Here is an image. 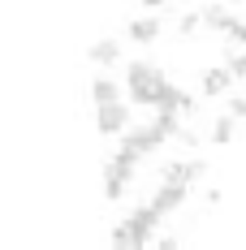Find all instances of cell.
<instances>
[{
  "instance_id": "obj_1",
  "label": "cell",
  "mask_w": 246,
  "mask_h": 250,
  "mask_svg": "<svg viewBox=\"0 0 246 250\" xmlns=\"http://www.w3.org/2000/svg\"><path fill=\"white\" fill-rule=\"evenodd\" d=\"M160 216H164V211H160L156 203H147V207H134L121 225L112 229V237H108V242H112V246H147L151 233H156V225H160Z\"/></svg>"
},
{
  "instance_id": "obj_2",
  "label": "cell",
  "mask_w": 246,
  "mask_h": 250,
  "mask_svg": "<svg viewBox=\"0 0 246 250\" xmlns=\"http://www.w3.org/2000/svg\"><path fill=\"white\" fill-rule=\"evenodd\" d=\"M164 82H169V78L160 74L156 65H143V61H134V65H130V74H125V95H130V104L160 108V91H164Z\"/></svg>"
},
{
  "instance_id": "obj_3",
  "label": "cell",
  "mask_w": 246,
  "mask_h": 250,
  "mask_svg": "<svg viewBox=\"0 0 246 250\" xmlns=\"http://www.w3.org/2000/svg\"><path fill=\"white\" fill-rule=\"evenodd\" d=\"M95 129L104 134V138L125 134V129H130V108H125L121 100L117 104H95Z\"/></svg>"
},
{
  "instance_id": "obj_4",
  "label": "cell",
  "mask_w": 246,
  "mask_h": 250,
  "mask_svg": "<svg viewBox=\"0 0 246 250\" xmlns=\"http://www.w3.org/2000/svg\"><path fill=\"white\" fill-rule=\"evenodd\" d=\"M130 177H134V168H130V164H121V160H108V164H104V199H108V203L125 199Z\"/></svg>"
},
{
  "instance_id": "obj_5",
  "label": "cell",
  "mask_w": 246,
  "mask_h": 250,
  "mask_svg": "<svg viewBox=\"0 0 246 250\" xmlns=\"http://www.w3.org/2000/svg\"><path fill=\"white\" fill-rule=\"evenodd\" d=\"M233 69L229 65H212V69H203V82H199V91L207 95V100H216V95H229V86H233Z\"/></svg>"
},
{
  "instance_id": "obj_6",
  "label": "cell",
  "mask_w": 246,
  "mask_h": 250,
  "mask_svg": "<svg viewBox=\"0 0 246 250\" xmlns=\"http://www.w3.org/2000/svg\"><path fill=\"white\" fill-rule=\"evenodd\" d=\"M207 173V164L203 160H169L164 168H160V181H199V177Z\"/></svg>"
},
{
  "instance_id": "obj_7",
  "label": "cell",
  "mask_w": 246,
  "mask_h": 250,
  "mask_svg": "<svg viewBox=\"0 0 246 250\" xmlns=\"http://www.w3.org/2000/svg\"><path fill=\"white\" fill-rule=\"evenodd\" d=\"M186 194H190V186H186V181H160V190H156V207H160V211H173V207H181V203H186Z\"/></svg>"
},
{
  "instance_id": "obj_8",
  "label": "cell",
  "mask_w": 246,
  "mask_h": 250,
  "mask_svg": "<svg viewBox=\"0 0 246 250\" xmlns=\"http://www.w3.org/2000/svg\"><path fill=\"white\" fill-rule=\"evenodd\" d=\"M125 35H130L134 43H156V39H160V18H130Z\"/></svg>"
},
{
  "instance_id": "obj_9",
  "label": "cell",
  "mask_w": 246,
  "mask_h": 250,
  "mask_svg": "<svg viewBox=\"0 0 246 250\" xmlns=\"http://www.w3.org/2000/svg\"><path fill=\"white\" fill-rule=\"evenodd\" d=\"M233 134H238V117H233V112H229V117H216L212 129H207L212 147H229V143H233Z\"/></svg>"
},
{
  "instance_id": "obj_10",
  "label": "cell",
  "mask_w": 246,
  "mask_h": 250,
  "mask_svg": "<svg viewBox=\"0 0 246 250\" xmlns=\"http://www.w3.org/2000/svg\"><path fill=\"white\" fill-rule=\"evenodd\" d=\"M87 56H91V61H95V65H104V69H108V65H112V61H117V56H121V43H117V39H95V43H91V52H87Z\"/></svg>"
},
{
  "instance_id": "obj_11",
  "label": "cell",
  "mask_w": 246,
  "mask_h": 250,
  "mask_svg": "<svg viewBox=\"0 0 246 250\" xmlns=\"http://www.w3.org/2000/svg\"><path fill=\"white\" fill-rule=\"evenodd\" d=\"M203 26H207V30H229V26H233V13H229V4H207V9H203Z\"/></svg>"
},
{
  "instance_id": "obj_12",
  "label": "cell",
  "mask_w": 246,
  "mask_h": 250,
  "mask_svg": "<svg viewBox=\"0 0 246 250\" xmlns=\"http://www.w3.org/2000/svg\"><path fill=\"white\" fill-rule=\"evenodd\" d=\"M91 100L95 104H117L121 100V86H117L112 78H95V82H91Z\"/></svg>"
},
{
  "instance_id": "obj_13",
  "label": "cell",
  "mask_w": 246,
  "mask_h": 250,
  "mask_svg": "<svg viewBox=\"0 0 246 250\" xmlns=\"http://www.w3.org/2000/svg\"><path fill=\"white\" fill-rule=\"evenodd\" d=\"M199 30H203V13H181L177 35H181V39H190V35H199Z\"/></svg>"
},
{
  "instance_id": "obj_14",
  "label": "cell",
  "mask_w": 246,
  "mask_h": 250,
  "mask_svg": "<svg viewBox=\"0 0 246 250\" xmlns=\"http://www.w3.org/2000/svg\"><path fill=\"white\" fill-rule=\"evenodd\" d=\"M224 39H229V43H238V48H246V18H233V26L224 30Z\"/></svg>"
},
{
  "instance_id": "obj_15",
  "label": "cell",
  "mask_w": 246,
  "mask_h": 250,
  "mask_svg": "<svg viewBox=\"0 0 246 250\" xmlns=\"http://www.w3.org/2000/svg\"><path fill=\"white\" fill-rule=\"evenodd\" d=\"M224 65H229L238 78H246V48H242V52H229V61H224Z\"/></svg>"
},
{
  "instance_id": "obj_16",
  "label": "cell",
  "mask_w": 246,
  "mask_h": 250,
  "mask_svg": "<svg viewBox=\"0 0 246 250\" xmlns=\"http://www.w3.org/2000/svg\"><path fill=\"white\" fill-rule=\"evenodd\" d=\"M229 112H233L238 121H246V95H233V100H229Z\"/></svg>"
},
{
  "instance_id": "obj_17",
  "label": "cell",
  "mask_w": 246,
  "mask_h": 250,
  "mask_svg": "<svg viewBox=\"0 0 246 250\" xmlns=\"http://www.w3.org/2000/svg\"><path fill=\"white\" fill-rule=\"evenodd\" d=\"M138 4H143V9H160L164 0H138Z\"/></svg>"
}]
</instances>
